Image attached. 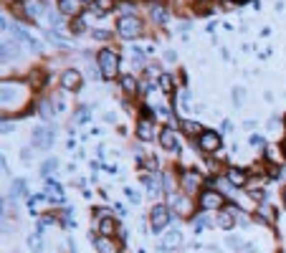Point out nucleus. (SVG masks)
I'll use <instances>...</instances> for the list:
<instances>
[{"mask_svg":"<svg viewBox=\"0 0 286 253\" xmlns=\"http://www.w3.org/2000/svg\"><path fill=\"white\" fill-rule=\"evenodd\" d=\"M96 61H99V71H102L104 78H114V76L119 74V54H116L114 48L99 51Z\"/></svg>","mask_w":286,"mask_h":253,"instance_id":"f257e3e1","label":"nucleus"},{"mask_svg":"<svg viewBox=\"0 0 286 253\" xmlns=\"http://www.w3.org/2000/svg\"><path fill=\"white\" fill-rule=\"evenodd\" d=\"M170 218H172L170 205H154V208L150 210V226H152L154 233L165 230V228L170 226Z\"/></svg>","mask_w":286,"mask_h":253,"instance_id":"f03ea898","label":"nucleus"},{"mask_svg":"<svg viewBox=\"0 0 286 253\" xmlns=\"http://www.w3.org/2000/svg\"><path fill=\"white\" fill-rule=\"evenodd\" d=\"M142 20L137 18V16H130V18H119L116 20V30H119V36L122 38H130V40H134V38H140L142 36Z\"/></svg>","mask_w":286,"mask_h":253,"instance_id":"7ed1b4c3","label":"nucleus"},{"mask_svg":"<svg viewBox=\"0 0 286 253\" xmlns=\"http://www.w3.org/2000/svg\"><path fill=\"white\" fill-rule=\"evenodd\" d=\"M200 208L202 210H223L226 208V198L218 190H202L200 192Z\"/></svg>","mask_w":286,"mask_h":253,"instance_id":"20e7f679","label":"nucleus"},{"mask_svg":"<svg viewBox=\"0 0 286 253\" xmlns=\"http://www.w3.org/2000/svg\"><path fill=\"white\" fill-rule=\"evenodd\" d=\"M198 144H200L202 152H218L220 150V134L213 132V130H206L198 137Z\"/></svg>","mask_w":286,"mask_h":253,"instance_id":"39448f33","label":"nucleus"},{"mask_svg":"<svg viewBox=\"0 0 286 253\" xmlns=\"http://www.w3.org/2000/svg\"><path fill=\"white\" fill-rule=\"evenodd\" d=\"M94 248H96V253H122V243L114 240L112 236H96Z\"/></svg>","mask_w":286,"mask_h":253,"instance_id":"423d86ee","label":"nucleus"},{"mask_svg":"<svg viewBox=\"0 0 286 253\" xmlns=\"http://www.w3.org/2000/svg\"><path fill=\"white\" fill-rule=\"evenodd\" d=\"M168 205H170L172 213H178V216H188L190 210H192V200L188 195H172Z\"/></svg>","mask_w":286,"mask_h":253,"instance_id":"0eeeda50","label":"nucleus"},{"mask_svg":"<svg viewBox=\"0 0 286 253\" xmlns=\"http://www.w3.org/2000/svg\"><path fill=\"white\" fill-rule=\"evenodd\" d=\"M33 144L38 150H48L54 144V132L46 130V126H38V130H33Z\"/></svg>","mask_w":286,"mask_h":253,"instance_id":"6e6552de","label":"nucleus"},{"mask_svg":"<svg viewBox=\"0 0 286 253\" xmlns=\"http://www.w3.org/2000/svg\"><path fill=\"white\" fill-rule=\"evenodd\" d=\"M61 86L68 89V92H78L81 89V74L76 68H68L61 74Z\"/></svg>","mask_w":286,"mask_h":253,"instance_id":"1a4fd4ad","label":"nucleus"},{"mask_svg":"<svg viewBox=\"0 0 286 253\" xmlns=\"http://www.w3.org/2000/svg\"><path fill=\"white\" fill-rule=\"evenodd\" d=\"M160 144L165 152H178V140H175V132H172V126H165V130L160 132Z\"/></svg>","mask_w":286,"mask_h":253,"instance_id":"9d476101","label":"nucleus"},{"mask_svg":"<svg viewBox=\"0 0 286 253\" xmlns=\"http://www.w3.org/2000/svg\"><path fill=\"white\" fill-rule=\"evenodd\" d=\"M200 185H202V178L195 172V170H188V172H182V188H185V192H198L200 190Z\"/></svg>","mask_w":286,"mask_h":253,"instance_id":"9b49d317","label":"nucleus"},{"mask_svg":"<svg viewBox=\"0 0 286 253\" xmlns=\"http://www.w3.org/2000/svg\"><path fill=\"white\" fill-rule=\"evenodd\" d=\"M81 0H58V10L64 13V16H68V18H78V13H81Z\"/></svg>","mask_w":286,"mask_h":253,"instance_id":"f8f14e48","label":"nucleus"},{"mask_svg":"<svg viewBox=\"0 0 286 253\" xmlns=\"http://www.w3.org/2000/svg\"><path fill=\"white\" fill-rule=\"evenodd\" d=\"M226 180L233 185V188H243L248 182V175L240 170V167H230V170H226Z\"/></svg>","mask_w":286,"mask_h":253,"instance_id":"ddd939ff","label":"nucleus"},{"mask_svg":"<svg viewBox=\"0 0 286 253\" xmlns=\"http://www.w3.org/2000/svg\"><path fill=\"white\" fill-rule=\"evenodd\" d=\"M137 137H140L142 142H150V140L154 137V126H152V119H140V124H137Z\"/></svg>","mask_w":286,"mask_h":253,"instance_id":"4468645a","label":"nucleus"},{"mask_svg":"<svg viewBox=\"0 0 286 253\" xmlns=\"http://www.w3.org/2000/svg\"><path fill=\"white\" fill-rule=\"evenodd\" d=\"M238 213H240L238 208H233V210H223V213L218 216V223H220V228L230 230V228L236 226V218H238Z\"/></svg>","mask_w":286,"mask_h":253,"instance_id":"2eb2a0df","label":"nucleus"},{"mask_svg":"<svg viewBox=\"0 0 286 253\" xmlns=\"http://www.w3.org/2000/svg\"><path fill=\"white\" fill-rule=\"evenodd\" d=\"M182 243V233L180 230H170L165 238H162V243H160V250H168V248H178Z\"/></svg>","mask_w":286,"mask_h":253,"instance_id":"dca6fc26","label":"nucleus"},{"mask_svg":"<svg viewBox=\"0 0 286 253\" xmlns=\"http://www.w3.org/2000/svg\"><path fill=\"white\" fill-rule=\"evenodd\" d=\"M13 36L20 40V44L30 46L33 51H40V44H38V40H33V38H30V33H28V30H23V28H18V26H16V28H13Z\"/></svg>","mask_w":286,"mask_h":253,"instance_id":"f3484780","label":"nucleus"},{"mask_svg":"<svg viewBox=\"0 0 286 253\" xmlns=\"http://www.w3.org/2000/svg\"><path fill=\"white\" fill-rule=\"evenodd\" d=\"M44 13V0H26V16L28 18H40Z\"/></svg>","mask_w":286,"mask_h":253,"instance_id":"a211bd4d","label":"nucleus"},{"mask_svg":"<svg viewBox=\"0 0 286 253\" xmlns=\"http://www.w3.org/2000/svg\"><path fill=\"white\" fill-rule=\"evenodd\" d=\"M99 233L102 236H114V233H119V226L112 218H102L99 220Z\"/></svg>","mask_w":286,"mask_h":253,"instance_id":"6ab92c4d","label":"nucleus"},{"mask_svg":"<svg viewBox=\"0 0 286 253\" xmlns=\"http://www.w3.org/2000/svg\"><path fill=\"white\" fill-rule=\"evenodd\" d=\"M119 81H122V89H124L130 96H132V94H137V89H140V86H137V78H134V76H127V74H124Z\"/></svg>","mask_w":286,"mask_h":253,"instance_id":"aec40b11","label":"nucleus"},{"mask_svg":"<svg viewBox=\"0 0 286 253\" xmlns=\"http://www.w3.org/2000/svg\"><path fill=\"white\" fill-rule=\"evenodd\" d=\"M182 130H185V134H188V137H200L202 132H206L198 122H182Z\"/></svg>","mask_w":286,"mask_h":253,"instance_id":"412c9836","label":"nucleus"},{"mask_svg":"<svg viewBox=\"0 0 286 253\" xmlns=\"http://www.w3.org/2000/svg\"><path fill=\"white\" fill-rule=\"evenodd\" d=\"M150 10H152V18H154L157 23H168V20H170V13L162 8V6H152Z\"/></svg>","mask_w":286,"mask_h":253,"instance_id":"4be33fe9","label":"nucleus"},{"mask_svg":"<svg viewBox=\"0 0 286 253\" xmlns=\"http://www.w3.org/2000/svg\"><path fill=\"white\" fill-rule=\"evenodd\" d=\"M192 226H195V233H200L202 228H210V226H213V220H210L208 216H198V218L192 220Z\"/></svg>","mask_w":286,"mask_h":253,"instance_id":"5701e85b","label":"nucleus"},{"mask_svg":"<svg viewBox=\"0 0 286 253\" xmlns=\"http://www.w3.org/2000/svg\"><path fill=\"white\" fill-rule=\"evenodd\" d=\"M144 185H147L150 195H160V182H157V175H150V178H144Z\"/></svg>","mask_w":286,"mask_h":253,"instance_id":"b1692460","label":"nucleus"},{"mask_svg":"<svg viewBox=\"0 0 286 253\" xmlns=\"http://www.w3.org/2000/svg\"><path fill=\"white\" fill-rule=\"evenodd\" d=\"M172 86H175L172 76H170V74H162V76H160V89H162V92H172Z\"/></svg>","mask_w":286,"mask_h":253,"instance_id":"393cba45","label":"nucleus"},{"mask_svg":"<svg viewBox=\"0 0 286 253\" xmlns=\"http://www.w3.org/2000/svg\"><path fill=\"white\" fill-rule=\"evenodd\" d=\"M112 6H114V0H96V3H94V10L102 16V13H106Z\"/></svg>","mask_w":286,"mask_h":253,"instance_id":"a878e982","label":"nucleus"},{"mask_svg":"<svg viewBox=\"0 0 286 253\" xmlns=\"http://www.w3.org/2000/svg\"><path fill=\"white\" fill-rule=\"evenodd\" d=\"M54 170H56V160H46L44 164H40V175H44V178H48Z\"/></svg>","mask_w":286,"mask_h":253,"instance_id":"bb28decb","label":"nucleus"},{"mask_svg":"<svg viewBox=\"0 0 286 253\" xmlns=\"http://www.w3.org/2000/svg\"><path fill=\"white\" fill-rule=\"evenodd\" d=\"M119 13H122V18H130V16H134V6L132 3H122L119 6Z\"/></svg>","mask_w":286,"mask_h":253,"instance_id":"cd10ccee","label":"nucleus"},{"mask_svg":"<svg viewBox=\"0 0 286 253\" xmlns=\"http://www.w3.org/2000/svg\"><path fill=\"white\" fill-rule=\"evenodd\" d=\"M46 190H48V192H51L54 198H61V188H58V185H56L54 180H48V185H46Z\"/></svg>","mask_w":286,"mask_h":253,"instance_id":"c85d7f7f","label":"nucleus"},{"mask_svg":"<svg viewBox=\"0 0 286 253\" xmlns=\"http://www.w3.org/2000/svg\"><path fill=\"white\" fill-rule=\"evenodd\" d=\"M94 38H99V40H104V38H109V33L99 28V30H94Z\"/></svg>","mask_w":286,"mask_h":253,"instance_id":"c756f323","label":"nucleus"},{"mask_svg":"<svg viewBox=\"0 0 286 253\" xmlns=\"http://www.w3.org/2000/svg\"><path fill=\"white\" fill-rule=\"evenodd\" d=\"M81 3H92V6H94V3H96V0H81Z\"/></svg>","mask_w":286,"mask_h":253,"instance_id":"7c9ffc66","label":"nucleus"},{"mask_svg":"<svg viewBox=\"0 0 286 253\" xmlns=\"http://www.w3.org/2000/svg\"><path fill=\"white\" fill-rule=\"evenodd\" d=\"M228 3H243V0H228Z\"/></svg>","mask_w":286,"mask_h":253,"instance_id":"2f4dec72","label":"nucleus"},{"mask_svg":"<svg viewBox=\"0 0 286 253\" xmlns=\"http://www.w3.org/2000/svg\"><path fill=\"white\" fill-rule=\"evenodd\" d=\"M284 154H286V144H284Z\"/></svg>","mask_w":286,"mask_h":253,"instance_id":"473e14b6","label":"nucleus"},{"mask_svg":"<svg viewBox=\"0 0 286 253\" xmlns=\"http://www.w3.org/2000/svg\"><path fill=\"white\" fill-rule=\"evenodd\" d=\"M284 198H286V192H284Z\"/></svg>","mask_w":286,"mask_h":253,"instance_id":"72a5a7b5","label":"nucleus"}]
</instances>
